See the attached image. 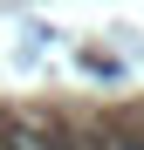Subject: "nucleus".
Instances as JSON below:
<instances>
[{
    "instance_id": "obj_1",
    "label": "nucleus",
    "mask_w": 144,
    "mask_h": 150,
    "mask_svg": "<svg viewBox=\"0 0 144 150\" xmlns=\"http://www.w3.org/2000/svg\"><path fill=\"white\" fill-rule=\"evenodd\" d=\"M117 150H144V143H117Z\"/></svg>"
}]
</instances>
